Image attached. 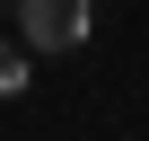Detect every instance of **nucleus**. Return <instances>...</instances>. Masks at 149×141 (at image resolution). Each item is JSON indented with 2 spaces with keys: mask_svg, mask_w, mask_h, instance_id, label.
I'll return each mask as SVG.
<instances>
[{
  "mask_svg": "<svg viewBox=\"0 0 149 141\" xmlns=\"http://www.w3.org/2000/svg\"><path fill=\"white\" fill-rule=\"evenodd\" d=\"M88 18H97V0H18V35L35 53H79Z\"/></svg>",
  "mask_w": 149,
  "mask_h": 141,
  "instance_id": "nucleus-1",
  "label": "nucleus"
},
{
  "mask_svg": "<svg viewBox=\"0 0 149 141\" xmlns=\"http://www.w3.org/2000/svg\"><path fill=\"white\" fill-rule=\"evenodd\" d=\"M18 88H26V53H18V44H0V97H18Z\"/></svg>",
  "mask_w": 149,
  "mask_h": 141,
  "instance_id": "nucleus-2",
  "label": "nucleus"
}]
</instances>
